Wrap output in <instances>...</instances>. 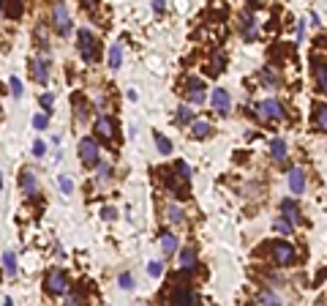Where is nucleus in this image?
Returning <instances> with one entry per match:
<instances>
[{
    "instance_id": "f257e3e1",
    "label": "nucleus",
    "mask_w": 327,
    "mask_h": 306,
    "mask_svg": "<svg viewBox=\"0 0 327 306\" xmlns=\"http://www.w3.org/2000/svg\"><path fill=\"white\" fill-rule=\"evenodd\" d=\"M79 156H82V164H87V167H95V164H101L98 143H95L93 137H85L82 143H79Z\"/></svg>"
},
{
    "instance_id": "f03ea898",
    "label": "nucleus",
    "mask_w": 327,
    "mask_h": 306,
    "mask_svg": "<svg viewBox=\"0 0 327 306\" xmlns=\"http://www.w3.org/2000/svg\"><path fill=\"white\" fill-rule=\"evenodd\" d=\"M44 287H46V293H52V295H63V293L68 290V279H66V273H63L60 268H52L49 273H46Z\"/></svg>"
},
{
    "instance_id": "7ed1b4c3",
    "label": "nucleus",
    "mask_w": 327,
    "mask_h": 306,
    "mask_svg": "<svg viewBox=\"0 0 327 306\" xmlns=\"http://www.w3.org/2000/svg\"><path fill=\"white\" fill-rule=\"evenodd\" d=\"M257 112H259V117H262V121H284V117H286L284 107L278 104L275 99H265V101H259Z\"/></svg>"
},
{
    "instance_id": "20e7f679",
    "label": "nucleus",
    "mask_w": 327,
    "mask_h": 306,
    "mask_svg": "<svg viewBox=\"0 0 327 306\" xmlns=\"http://www.w3.org/2000/svg\"><path fill=\"white\" fill-rule=\"evenodd\" d=\"M77 38H79V55H82L85 60H93V58H95V46H98L95 36H93L87 28H82V30L77 33Z\"/></svg>"
},
{
    "instance_id": "39448f33",
    "label": "nucleus",
    "mask_w": 327,
    "mask_h": 306,
    "mask_svg": "<svg viewBox=\"0 0 327 306\" xmlns=\"http://www.w3.org/2000/svg\"><path fill=\"white\" fill-rule=\"evenodd\" d=\"M294 246L292 243H286V241H275L273 243V260L278 263V265H292L294 263Z\"/></svg>"
},
{
    "instance_id": "423d86ee",
    "label": "nucleus",
    "mask_w": 327,
    "mask_h": 306,
    "mask_svg": "<svg viewBox=\"0 0 327 306\" xmlns=\"http://www.w3.org/2000/svg\"><path fill=\"white\" fill-rule=\"evenodd\" d=\"M52 19H55V25H58V33L60 36H68L71 33V17H68V9L63 3H55Z\"/></svg>"
},
{
    "instance_id": "0eeeda50",
    "label": "nucleus",
    "mask_w": 327,
    "mask_h": 306,
    "mask_svg": "<svg viewBox=\"0 0 327 306\" xmlns=\"http://www.w3.org/2000/svg\"><path fill=\"white\" fill-rule=\"evenodd\" d=\"M172 306H196V295L194 290L186 287V285H178L172 293Z\"/></svg>"
},
{
    "instance_id": "6e6552de",
    "label": "nucleus",
    "mask_w": 327,
    "mask_h": 306,
    "mask_svg": "<svg viewBox=\"0 0 327 306\" xmlns=\"http://www.w3.org/2000/svg\"><path fill=\"white\" fill-rule=\"evenodd\" d=\"M95 131L101 134V139H115V134H117L115 121L109 115H98V117H95Z\"/></svg>"
},
{
    "instance_id": "1a4fd4ad",
    "label": "nucleus",
    "mask_w": 327,
    "mask_h": 306,
    "mask_svg": "<svg viewBox=\"0 0 327 306\" xmlns=\"http://www.w3.org/2000/svg\"><path fill=\"white\" fill-rule=\"evenodd\" d=\"M186 88H188V99L194 101V104H202L205 101V82L199 80V77H188Z\"/></svg>"
},
{
    "instance_id": "9d476101",
    "label": "nucleus",
    "mask_w": 327,
    "mask_h": 306,
    "mask_svg": "<svg viewBox=\"0 0 327 306\" xmlns=\"http://www.w3.org/2000/svg\"><path fill=\"white\" fill-rule=\"evenodd\" d=\"M210 101H213V107L218 109L221 115H229V107H232V99H229V93H227L224 88H215V90H213V96H210Z\"/></svg>"
},
{
    "instance_id": "9b49d317",
    "label": "nucleus",
    "mask_w": 327,
    "mask_h": 306,
    "mask_svg": "<svg viewBox=\"0 0 327 306\" xmlns=\"http://www.w3.org/2000/svg\"><path fill=\"white\" fill-rule=\"evenodd\" d=\"M30 72H33V80L36 82L46 85V80H49V63H46V60L33 58V60H30Z\"/></svg>"
},
{
    "instance_id": "f8f14e48",
    "label": "nucleus",
    "mask_w": 327,
    "mask_h": 306,
    "mask_svg": "<svg viewBox=\"0 0 327 306\" xmlns=\"http://www.w3.org/2000/svg\"><path fill=\"white\" fill-rule=\"evenodd\" d=\"M289 189H292L294 194H303V192H306V172H303L300 167L289 170Z\"/></svg>"
},
{
    "instance_id": "ddd939ff",
    "label": "nucleus",
    "mask_w": 327,
    "mask_h": 306,
    "mask_svg": "<svg viewBox=\"0 0 327 306\" xmlns=\"http://www.w3.org/2000/svg\"><path fill=\"white\" fill-rule=\"evenodd\" d=\"M281 216H284L289 224H297V222H303L300 210H297V205H294L292 200H284V202H281Z\"/></svg>"
},
{
    "instance_id": "4468645a",
    "label": "nucleus",
    "mask_w": 327,
    "mask_h": 306,
    "mask_svg": "<svg viewBox=\"0 0 327 306\" xmlns=\"http://www.w3.org/2000/svg\"><path fill=\"white\" fill-rule=\"evenodd\" d=\"M270 153H273V159L278 164H284L286 161V139L284 137H275L273 143H270Z\"/></svg>"
},
{
    "instance_id": "2eb2a0df",
    "label": "nucleus",
    "mask_w": 327,
    "mask_h": 306,
    "mask_svg": "<svg viewBox=\"0 0 327 306\" xmlns=\"http://www.w3.org/2000/svg\"><path fill=\"white\" fill-rule=\"evenodd\" d=\"M19 183H22V192H25V194H36V189H38L36 172H30V170H22V178H19Z\"/></svg>"
},
{
    "instance_id": "dca6fc26",
    "label": "nucleus",
    "mask_w": 327,
    "mask_h": 306,
    "mask_svg": "<svg viewBox=\"0 0 327 306\" xmlns=\"http://www.w3.org/2000/svg\"><path fill=\"white\" fill-rule=\"evenodd\" d=\"M180 265H183V271H194L196 268V252L191 246H186L180 252Z\"/></svg>"
},
{
    "instance_id": "f3484780",
    "label": "nucleus",
    "mask_w": 327,
    "mask_h": 306,
    "mask_svg": "<svg viewBox=\"0 0 327 306\" xmlns=\"http://www.w3.org/2000/svg\"><path fill=\"white\" fill-rule=\"evenodd\" d=\"M3 271H6V276H11V279L17 276V271H19V268H17V254H14L11 249L3 254Z\"/></svg>"
},
{
    "instance_id": "a211bd4d",
    "label": "nucleus",
    "mask_w": 327,
    "mask_h": 306,
    "mask_svg": "<svg viewBox=\"0 0 327 306\" xmlns=\"http://www.w3.org/2000/svg\"><path fill=\"white\" fill-rule=\"evenodd\" d=\"M210 131H213V126H210L207 121H194V123H191V134H194L196 139L210 137Z\"/></svg>"
},
{
    "instance_id": "6ab92c4d",
    "label": "nucleus",
    "mask_w": 327,
    "mask_h": 306,
    "mask_svg": "<svg viewBox=\"0 0 327 306\" xmlns=\"http://www.w3.org/2000/svg\"><path fill=\"white\" fill-rule=\"evenodd\" d=\"M314 77H316L319 88L327 93V66L322 63V60H314Z\"/></svg>"
},
{
    "instance_id": "aec40b11",
    "label": "nucleus",
    "mask_w": 327,
    "mask_h": 306,
    "mask_svg": "<svg viewBox=\"0 0 327 306\" xmlns=\"http://www.w3.org/2000/svg\"><path fill=\"white\" fill-rule=\"evenodd\" d=\"M254 36H257V19H248V11H245L243 14V38H245V41H251V38Z\"/></svg>"
},
{
    "instance_id": "412c9836",
    "label": "nucleus",
    "mask_w": 327,
    "mask_h": 306,
    "mask_svg": "<svg viewBox=\"0 0 327 306\" xmlns=\"http://www.w3.org/2000/svg\"><path fill=\"white\" fill-rule=\"evenodd\" d=\"M314 123L322 131H327V104H316L314 107Z\"/></svg>"
},
{
    "instance_id": "4be33fe9",
    "label": "nucleus",
    "mask_w": 327,
    "mask_h": 306,
    "mask_svg": "<svg viewBox=\"0 0 327 306\" xmlns=\"http://www.w3.org/2000/svg\"><path fill=\"white\" fill-rule=\"evenodd\" d=\"M161 249H164V254H174L178 252V238H174L172 232H164L161 235Z\"/></svg>"
},
{
    "instance_id": "5701e85b",
    "label": "nucleus",
    "mask_w": 327,
    "mask_h": 306,
    "mask_svg": "<svg viewBox=\"0 0 327 306\" xmlns=\"http://www.w3.org/2000/svg\"><path fill=\"white\" fill-rule=\"evenodd\" d=\"M120 63H123V46L120 44L109 46V68H120Z\"/></svg>"
},
{
    "instance_id": "b1692460",
    "label": "nucleus",
    "mask_w": 327,
    "mask_h": 306,
    "mask_svg": "<svg viewBox=\"0 0 327 306\" xmlns=\"http://www.w3.org/2000/svg\"><path fill=\"white\" fill-rule=\"evenodd\" d=\"M259 306H281V301H278V295L273 293V290H262L259 293Z\"/></svg>"
},
{
    "instance_id": "393cba45",
    "label": "nucleus",
    "mask_w": 327,
    "mask_h": 306,
    "mask_svg": "<svg viewBox=\"0 0 327 306\" xmlns=\"http://www.w3.org/2000/svg\"><path fill=\"white\" fill-rule=\"evenodd\" d=\"M259 77H262V82H265V85H278V82H281V77H278L273 68H262Z\"/></svg>"
},
{
    "instance_id": "a878e982",
    "label": "nucleus",
    "mask_w": 327,
    "mask_h": 306,
    "mask_svg": "<svg viewBox=\"0 0 327 306\" xmlns=\"http://www.w3.org/2000/svg\"><path fill=\"white\" fill-rule=\"evenodd\" d=\"M178 121L180 123H194V109L186 107V104H180L178 107Z\"/></svg>"
},
{
    "instance_id": "bb28decb",
    "label": "nucleus",
    "mask_w": 327,
    "mask_h": 306,
    "mask_svg": "<svg viewBox=\"0 0 327 306\" xmlns=\"http://www.w3.org/2000/svg\"><path fill=\"white\" fill-rule=\"evenodd\" d=\"M3 11H6L9 19H17V17H22V3H6Z\"/></svg>"
},
{
    "instance_id": "cd10ccee",
    "label": "nucleus",
    "mask_w": 327,
    "mask_h": 306,
    "mask_svg": "<svg viewBox=\"0 0 327 306\" xmlns=\"http://www.w3.org/2000/svg\"><path fill=\"white\" fill-rule=\"evenodd\" d=\"M156 145H158V151H161L164 156L172 153V143H169V139H166L164 134H158V131H156Z\"/></svg>"
},
{
    "instance_id": "c85d7f7f",
    "label": "nucleus",
    "mask_w": 327,
    "mask_h": 306,
    "mask_svg": "<svg viewBox=\"0 0 327 306\" xmlns=\"http://www.w3.org/2000/svg\"><path fill=\"white\" fill-rule=\"evenodd\" d=\"M174 172H178V178L183 180V183H186V180L191 178V167H188L186 161H178V164H174Z\"/></svg>"
},
{
    "instance_id": "c756f323",
    "label": "nucleus",
    "mask_w": 327,
    "mask_h": 306,
    "mask_svg": "<svg viewBox=\"0 0 327 306\" xmlns=\"http://www.w3.org/2000/svg\"><path fill=\"white\" fill-rule=\"evenodd\" d=\"M273 227H275V230L281 232V235H289V232L294 230V224H289L284 216H281V219H275V222H273Z\"/></svg>"
},
{
    "instance_id": "7c9ffc66",
    "label": "nucleus",
    "mask_w": 327,
    "mask_h": 306,
    "mask_svg": "<svg viewBox=\"0 0 327 306\" xmlns=\"http://www.w3.org/2000/svg\"><path fill=\"white\" fill-rule=\"evenodd\" d=\"M221 68H224V55H215L213 58V66H210V74H221Z\"/></svg>"
},
{
    "instance_id": "2f4dec72",
    "label": "nucleus",
    "mask_w": 327,
    "mask_h": 306,
    "mask_svg": "<svg viewBox=\"0 0 327 306\" xmlns=\"http://www.w3.org/2000/svg\"><path fill=\"white\" fill-rule=\"evenodd\" d=\"M109 178V164H98V172H95V180H98V183H104V180Z\"/></svg>"
},
{
    "instance_id": "473e14b6",
    "label": "nucleus",
    "mask_w": 327,
    "mask_h": 306,
    "mask_svg": "<svg viewBox=\"0 0 327 306\" xmlns=\"http://www.w3.org/2000/svg\"><path fill=\"white\" fill-rule=\"evenodd\" d=\"M120 287H123V290H131V287H134V276H131L129 271L120 273Z\"/></svg>"
},
{
    "instance_id": "72a5a7b5",
    "label": "nucleus",
    "mask_w": 327,
    "mask_h": 306,
    "mask_svg": "<svg viewBox=\"0 0 327 306\" xmlns=\"http://www.w3.org/2000/svg\"><path fill=\"white\" fill-rule=\"evenodd\" d=\"M60 189H63V194H71V192H74V183H71L68 175H60Z\"/></svg>"
},
{
    "instance_id": "f704fd0d",
    "label": "nucleus",
    "mask_w": 327,
    "mask_h": 306,
    "mask_svg": "<svg viewBox=\"0 0 327 306\" xmlns=\"http://www.w3.org/2000/svg\"><path fill=\"white\" fill-rule=\"evenodd\" d=\"M11 93H14V99L22 96V82H19V77H11Z\"/></svg>"
},
{
    "instance_id": "c9c22d12",
    "label": "nucleus",
    "mask_w": 327,
    "mask_h": 306,
    "mask_svg": "<svg viewBox=\"0 0 327 306\" xmlns=\"http://www.w3.org/2000/svg\"><path fill=\"white\" fill-rule=\"evenodd\" d=\"M169 219H172V222H183V219H186V214H183L178 205H172V208H169Z\"/></svg>"
},
{
    "instance_id": "e433bc0d",
    "label": "nucleus",
    "mask_w": 327,
    "mask_h": 306,
    "mask_svg": "<svg viewBox=\"0 0 327 306\" xmlns=\"http://www.w3.org/2000/svg\"><path fill=\"white\" fill-rule=\"evenodd\" d=\"M147 273H150L153 279H158V276H161V263H150V265H147Z\"/></svg>"
},
{
    "instance_id": "4c0bfd02",
    "label": "nucleus",
    "mask_w": 327,
    "mask_h": 306,
    "mask_svg": "<svg viewBox=\"0 0 327 306\" xmlns=\"http://www.w3.org/2000/svg\"><path fill=\"white\" fill-rule=\"evenodd\" d=\"M66 306H87V303H85V298H82V295H68Z\"/></svg>"
},
{
    "instance_id": "58836bf2",
    "label": "nucleus",
    "mask_w": 327,
    "mask_h": 306,
    "mask_svg": "<svg viewBox=\"0 0 327 306\" xmlns=\"http://www.w3.org/2000/svg\"><path fill=\"white\" fill-rule=\"evenodd\" d=\"M101 216H104V219H107V222H112V219H117V210H115L112 205H107V208H104V210H101Z\"/></svg>"
},
{
    "instance_id": "ea45409f",
    "label": "nucleus",
    "mask_w": 327,
    "mask_h": 306,
    "mask_svg": "<svg viewBox=\"0 0 327 306\" xmlns=\"http://www.w3.org/2000/svg\"><path fill=\"white\" fill-rule=\"evenodd\" d=\"M46 123H49V121H46V115H33V126L36 129H46Z\"/></svg>"
},
{
    "instance_id": "a19ab883",
    "label": "nucleus",
    "mask_w": 327,
    "mask_h": 306,
    "mask_svg": "<svg viewBox=\"0 0 327 306\" xmlns=\"http://www.w3.org/2000/svg\"><path fill=\"white\" fill-rule=\"evenodd\" d=\"M52 101H55L52 93H44V96H41V107H44V109H52Z\"/></svg>"
},
{
    "instance_id": "79ce46f5",
    "label": "nucleus",
    "mask_w": 327,
    "mask_h": 306,
    "mask_svg": "<svg viewBox=\"0 0 327 306\" xmlns=\"http://www.w3.org/2000/svg\"><path fill=\"white\" fill-rule=\"evenodd\" d=\"M44 151H46V145L41 143V139H36V143H33V153L36 156H44Z\"/></svg>"
},
{
    "instance_id": "37998d69",
    "label": "nucleus",
    "mask_w": 327,
    "mask_h": 306,
    "mask_svg": "<svg viewBox=\"0 0 327 306\" xmlns=\"http://www.w3.org/2000/svg\"><path fill=\"white\" fill-rule=\"evenodd\" d=\"M153 11H158V14L164 11V3H161V0H156V3H153Z\"/></svg>"
},
{
    "instance_id": "c03bdc74",
    "label": "nucleus",
    "mask_w": 327,
    "mask_h": 306,
    "mask_svg": "<svg viewBox=\"0 0 327 306\" xmlns=\"http://www.w3.org/2000/svg\"><path fill=\"white\" fill-rule=\"evenodd\" d=\"M3 306H14V303H11V298H6V301H3Z\"/></svg>"
},
{
    "instance_id": "a18cd8bd",
    "label": "nucleus",
    "mask_w": 327,
    "mask_h": 306,
    "mask_svg": "<svg viewBox=\"0 0 327 306\" xmlns=\"http://www.w3.org/2000/svg\"><path fill=\"white\" fill-rule=\"evenodd\" d=\"M134 306H145V303H142V301H137V303H134Z\"/></svg>"
},
{
    "instance_id": "49530a36",
    "label": "nucleus",
    "mask_w": 327,
    "mask_h": 306,
    "mask_svg": "<svg viewBox=\"0 0 327 306\" xmlns=\"http://www.w3.org/2000/svg\"><path fill=\"white\" fill-rule=\"evenodd\" d=\"M0 186H3V178H0Z\"/></svg>"
},
{
    "instance_id": "de8ad7c7",
    "label": "nucleus",
    "mask_w": 327,
    "mask_h": 306,
    "mask_svg": "<svg viewBox=\"0 0 327 306\" xmlns=\"http://www.w3.org/2000/svg\"><path fill=\"white\" fill-rule=\"evenodd\" d=\"M0 117H3V109H0Z\"/></svg>"
},
{
    "instance_id": "09e8293b",
    "label": "nucleus",
    "mask_w": 327,
    "mask_h": 306,
    "mask_svg": "<svg viewBox=\"0 0 327 306\" xmlns=\"http://www.w3.org/2000/svg\"><path fill=\"white\" fill-rule=\"evenodd\" d=\"M316 306H322V303H316Z\"/></svg>"
}]
</instances>
